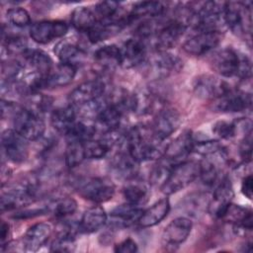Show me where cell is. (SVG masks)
<instances>
[{
	"label": "cell",
	"mask_w": 253,
	"mask_h": 253,
	"mask_svg": "<svg viewBox=\"0 0 253 253\" xmlns=\"http://www.w3.org/2000/svg\"><path fill=\"white\" fill-rule=\"evenodd\" d=\"M146 74L150 79H165L179 71L182 66L181 59L167 50H156L146 58Z\"/></svg>",
	"instance_id": "7"
},
{
	"label": "cell",
	"mask_w": 253,
	"mask_h": 253,
	"mask_svg": "<svg viewBox=\"0 0 253 253\" xmlns=\"http://www.w3.org/2000/svg\"><path fill=\"white\" fill-rule=\"evenodd\" d=\"M231 90L229 84L212 74L199 75L193 83L195 95L206 101L214 102Z\"/></svg>",
	"instance_id": "8"
},
{
	"label": "cell",
	"mask_w": 253,
	"mask_h": 253,
	"mask_svg": "<svg viewBox=\"0 0 253 253\" xmlns=\"http://www.w3.org/2000/svg\"><path fill=\"white\" fill-rule=\"evenodd\" d=\"M212 132L221 139H231L237 136L236 122L218 121L212 126Z\"/></svg>",
	"instance_id": "42"
},
{
	"label": "cell",
	"mask_w": 253,
	"mask_h": 253,
	"mask_svg": "<svg viewBox=\"0 0 253 253\" xmlns=\"http://www.w3.org/2000/svg\"><path fill=\"white\" fill-rule=\"evenodd\" d=\"M104 92V81L100 79L88 80L81 83L75 89H73L68 96V100L70 105H72L75 108H80L93 101L100 99L103 96Z\"/></svg>",
	"instance_id": "15"
},
{
	"label": "cell",
	"mask_w": 253,
	"mask_h": 253,
	"mask_svg": "<svg viewBox=\"0 0 253 253\" xmlns=\"http://www.w3.org/2000/svg\"><path fill=\"white\" fill-rule=\"evenodd\" d=\"M76 116L77 112L75 111V107L72 105L60 107L52 111L50 116V124L57 132L65 135L75 124Z\"/></svg>",
	"instance_id": "29"
},
{
	"label": "cell",
	"mask_w": 253,
	"mask_h": 253,
	"mask_svg": "<svg viewBox=\"0 0 253 253\" xmlns=\"http://www.w3.org/2000/svg\"><path fill=\"white\" fill-rule=\"evenodd\" d=\"M94 60L102 70H114L116 66H121L120 47L115 44H106L101 46L94 53Z\"/></svg>",
	"instance_id": "30"
},
{
	"label": "cell",
	"mask_w": 253,
	"mask_h": 253,
	"mask_svg": "<svg viewBox=\"0 0 253 253\" xmlns=\"http://www.w3.org/2000/svg\"><path fill=\"white\" fill-rule=\"evenodd\" d=\"M234 192L230 180L227 177H223L216 185L211 198L209 200L208 211L209 213L217 219H220L226 209L232 203Z\"/></svg>",
	"instance_id": "12"
},
{
	"label": "cell",
	"mask_w": 253,
	"mask_h": 253,
	"mask_svg": "<svg viewBox=\"0 0 253 253\" xmlns=\"http://www.w3.org/2000/svg\"><path fill=\"white\" fill-rule=\"evenodd\" d=\"M167 143L144 126H133L126 131V149L139 163L163 158Z\"/></svg>",
	"instance_id": "1"
},
{
	"label": "cell",
	"mask_w": 253,
	"mask_h": 253,
	"mask_svg": "<svg viewBox=\"0 0 253 253\" xmlns=\"http://www.w3.org/2000/svg\"><path fill=\"white\" fill-rule=\"evenodd\" d=\"M20 109H21V107L16 105L14 102L5 101L4 99H2V101H1L2 119H5L6 117H14Z\"/></svg>",
	"instance_id": "45"
},
{
	"label": "cell",
	"mask_w": 253,
	"mask_h": 253,
	"mask_svg": "<svg viewBox=\"0 0 253 253\" xmlns=\"http://www.w3.org/2000/svg\"><path fill=\"white\" fill-rule=\"evenodd\" d=\"M180 125L181 116L177 110L162 108L156 113L150 129L156 137L166 140L179 128Z\"/></svg>",
	"instance_id": "14"
},
{
	"label": "cell",
	"mask_w": 253,
	"mask_h": 253,
	"mask_svg": "<svg viewBox=\"0 0 253 253\" xmlns=\"http://www.w3.org/2000/svg\"><path fill=\"white\" fill-rule=\"evenodd\" d=\"M14 129L27 140L40 139L45 130V124L42 115L26 108L21 107L13 117Z\"/></svg>",
	"instance_id": "6"
},
{
	"label": "cell",
	"mask_w": 253,
	"mask_h": 253,
	"mask_svg": "<svg viewBox=\"0 0 253 253\" xmlns=\"http://www.w3.org/2000/svg\"><path fill=\"white\" fill-rule=\"evenodd\" d=\"M142 211H143L137 206H133L128 203L118 206L111 212L112 225L116 228L129 226L130 224L138 221Z\"/></svg>",
	"instance_id": "24"
},
{
	"label": "cell",
	"mask_w": 253,
	"mask_h": 253,
	"mask_svg": "<svg viewBox=\"0 0 253 253\" xmlns=\"http://www.w3.org/2000/svg\"><path fill=\"white\" fill-rule=\"evenodd\" d=\"M193 222L190 218L180 216L170 221L161 234V243L165 250H176L191 233Z\"/></svg>",
	"instance_id": "9"
},
{
	"label": "cell",
	"mask_w": 253,
	"mask_h": 253,
	"mask_svg": "<svg viewBox=\"0 0 253 253\" xmlns=\"http://www.w3.org/2000/svg\"><path fill=\"white\" fill-rule=\"evenodd\" d=\"M97 131L95 124H90L89 121H76L75 124L65 134L67 141L85 142L92 139Z\"/></svg>",
	"instance_id": "34"
},
{
	"label": "cell",
	"mask_w": 253,
	"mask_h": 253,
	"mask_svg": "<svg viewBox=\"0 0 253 253\" xmlns=\"http://www.w3.org/2000/svg\"><path fill=\"white\" fill-rule=\"evenodd\" d=\"M137 162L126 149L120 150L111 159L110 170L113 176L124 181H130L136 178L138 173Z\"/></svg>",
	"instance_id": "18"
},
{
	"label": "cell",
	"mask_w": 253,
	"mask_h": 253,
	"mask_svg": "<svg viewBox=\"0 0 253 253\" xmlns=\"http://www.w3.org/2000/svg\"><path fill=\"white\" fill-rule=\"evenodd\" d=\"M241 193L248 199L252 200V193H253V179L251 174H248L242 179L241 183Z\"/></svg>",
	"instance_id": "46"
},
{
	"label": "cell",
	"mask_w": 253,
	"mask_h": 253,
	"mask_svg": "<svg viewBox=\"0 0 253 253\" xmlns=\"http://www.w3.org/2000/svg\"><path fill=\"white\" fill-rule=\"evenodd\" d=\"M223 24L235 35L251 33V2H224Z\"/></svg>",
	"instance_id": "3"
},
{
	"label": "cell",
	"mask_w": 253,
	"mask_h": 253,
	"mask_svg": "<svg viewBox=\"0 0 253 253\" xmlns=\"http://www.w3.org/2000/svg\"><path fill=\"white\" fill-rule=\"evenodd\" d=\"M49 211H51L57 218L64 219L77 211V202L70 197L60 198L49 206Z\"/></svg>",
	"instance_id": "39"
},
{
	"label": "cell",
	"mask_w": 253,
	"mask_h": 253,
	"mask_svg": "<svg viewBox=\"0 0 253 253\" xmlns=\"http://www.w3.org/2000/svg\"><path fill=\"white\" fill-rule=\"evenodd\" d=\"M54 52L61 63L70 64L75 67L82 63L86 56V52L79 45L68 41L58 42L54 48Z\"/></svg>",
	"instance_id": "28"
},
{
	"label": "cell",
	"mask_w": 253,
	"mask_h": 253,
	"mask_svg": "<svg viewBox=\"0 0 253 253\" xmlns=\"http://www.w3.org/2000/svg\"><path fill=\"white\" fill-rule=\"evenodd\" d=\"M1 141L3 151L10 161L22 163L28 158V140L14 128L5 129L1 134Z\"/></svg>",
	"instance_id": "10"
},
{
	"label": "cell",
	"mask_w": 253,
	"mask_h": 253,
	"mask_svg": "<svg viewBox=\"0 0 253 253\" xmlns=\"http://www.w3.org/2000/svg\"><path fill=\"white\" fill-rule=\"evenodd\" d=\"M107 213L101 206H94L84 211L79 221L80 231L93 233L101 229L107 222Z\"/></svg>",
	"instance_id": "25"
},
{
	"label": "cell",
	"mask_w": 253,
	"mask_h": 253,
	"mask_svg": "<svg viewBox=\"0 0 253 253\" xmlns=\"http://www.w3.org/2000/svg\"><path fill=\"white\" fill-rule=\"evenodd\" d=\"M96 23L97 18L94 11L87 7H77L71 13V24L79 32L88 33Z\"/></svg>",
	"instance_id": "33"
},
{
	"label": "cell",
	"mask_w": 253,
	"mask_h": 253,
	"mask_svg": "<svg viewBox=\"0 0 253 253\" xmlns=\"http://www.w3.org/2000/svg\"><path fill=\"white\" fill-rule=\"evenodd\" d=\"M146 40L134 37L126 41L121 50V66L132 68L143 63L147 58Z\"/></svg>",
	"instance_id": "16"
},
{
	"label": "cell",
	"mask_w": 253,
	"mask_h": 253,
	"mask_svg": "<svg viewBox=\"0 0 253 253\" xmlns=\"http://www.w3.org/2000/svg\"><path fill=\"white\" fill-rule=\"evenodd\" d=\"M83 145L86 159L104 158L113 148L111 141L104 136L100 139H89L83 142Z\"/></svg>",
	"instance_id": "35"
},
{
	"label": "cell",
	"mask_w": 253,
	"mask_h": 253,
	"mask_svg": "<svg viewBox=\"0 0 253 253\" xmlns=\"http://www.w3.org/2000/svg\"><path fill=\"white\" fill-rule=\"evenodd\" d=\"M170 211V203L167 198L161 199L149 209L142 211L137 223L141 227H151L162 221Z\"/></svg>",
	"instance_id": "27"
},
{
	"label": "cell",
	"mask_w": 253,
	"mask_h": 253,
	"mask_svg": "<svg viewBox=\"0 0 253 253\" xmlns=\"http://www.w3.org/2000/svg\"><path fill=\"white\" fill-rule=\"evenodd\" d=\"M0 239H1V245H4L7 241V237L9 236V231L10 227L9 224L5 221L1 222V227H0ZM8 242V241H7Z\"/></svg>",
	"instance_id": "47"
},
{
	"label": "cell",
	"mask_w": 253,
	"mask_h": 253,
	"mask_svg": "<svg viewBox=\"0 0 253 253\" xmlns=\"http://www.w3.org/2000/svg\"><path fill=\"white\" fill-rule=\"evenodd\" d=\"M239 155L244 163L251 162L252 158V137L251 133L241 138L239 144Z\"/></svg>",
	"instance_id": "43"
},
{
	"label": "cell",
	"mask_w": 253,
	"mask_h": 253,
	"mask_svg": "<svg viewBox=\"0 0 253 253\" xmlns=\"http://www.w3.org/2000/svg\"><path fill=\"white\" fill-rule=\"evenodd\" d=\"M167 10V3L161 1H142L134 4L128 14V22L137 19H152L160 17Z\"/></svg>",
	"instance_id": "26"
},
{
	"label": "cell",
	"mask_w": 253,
	"mask_h": 253,
	"mask_svg": "<svg viewBox=\"0 0 253 253\" xmlns=\"http://www.w3.org/2000/svg\"><path fill=\"white\" fill-rule=\"evenodd\" d=\"M200 162L195 160H184L173 165L167 181L161 188L162 192L171 195L185 189L200 176Z\"/></svg>",
	"instance_id": "4"
},
{
	"label": "cell",
	"mask_w": 253,
	"mask_h": 253,
	"mask_svg": "<svg viewBox=\"0 0 253 253\" xmlns=\"http://www.w3.org/2000/svg\"><path fill=\"white\" fill-rule=\"evenodd\" d=\"M174 164L169 162L168 160L161 158L159 159V162L152 168L150 175H149V183L152 186L159 187L160 189L167 181L171 169Z\"/></svg>",
	"instance_id": "36"
},
{
	"label": "cell",
	"mask_w": 253,
	"mask_h": 253,
	"mask_svg": "<svg viewBox=\"0 0 253 253\" xmlns=\"http://www.w3.org/2000/svg\"><path fill=\"white\" fill-rule=\"evenodd\" d=\"M68 26L63 21L45 20L33 24L30 28L32 40L38 43H48L66 35Z\"/></svg>",
	"instance_id": "13"
},
{
	"label": "cell",
	"mask_w": 253,
	"mask_h": 253,
	"mask_svg": "<svg viewBox=\"0 0 253 253\" xmlns=\"http://www.w3.org/2000/svg\"><path fill=\"white\" fill-rule=\"evenodd\" d=\"M120 9V4L116 1H102L96 4L94 13L99 21L114 20V17Z\"/></svg>",
	"instance_id": "40"
},
{
	"label": "cell",
	"mask_w": 253,
	"mask_h": 253,
	"mask_svg": "<svg viewBox=\"0 0 253 253\" xmlns=\"http://www.w3.org/2000/svg\"><path fill=\"white\" fill-rule=\"evenodd\" d=\"M9 23L17 28H25L31 24V17L28 11L21 7L11 8L6 13Z\"/></svg>",
	"instance_id": "41"
},
{
	"label": "cell",
	"mask_w": 253,
	"mask_h": 253,
	"mask_svg": "<svg viewBox=\"0 0 253 253\" xmlns=\"http://www.w3.org/2000/svg\"><path fill=\"white\" fill-rule=\"evenodd\" d=\"M137 250L138 248L136 242L130 237L118 243L114 248V251L117 253H134Z\"/></svg>",
	"instance_id": "44"
},
{
	"label": "cell",
	"mask_w": 253,
	"mask_h": 253,
	"mask_svg": "<svg viewBox=\"0 0 253 253\" xmlns=\"http://www.w3.org/2000/svg\"><path fill=\"white\" fill-rule=\"evenodd\" d=\"M23 56L26 62V64H24V67H28V71H32L42 76L47 77V75L53 68V62L51 58L43 50L29 48L23 54Z\"/></svg>",
	"instance_id": "22"
},
{
	"label": "cell",
	"mask_w": 253,
	"mask_h": 253,
	"mask_svg": "<svg viewBox=\"0 0 253 253\" xmlns=\"http://www.w3.org/2000/svg\"><path fill=\"white\" fill-rule=\"evenodd\" d=\"M187 25L181 20H172L164 24L154 35V46L156 50L172 48L182 38Z\"/></svg>",
	"instance_id": "17"
},
{
	"label": "cell",
	"mask_w": 253,
	"mask_h": 253,
	"mask_svg": "<svg viewBox=\"0 0 253 253\" xmlns=\"http://www.w3.org/2000/svg\"><path fill=\"white\" fill-rule=\"evenodd\" d=\"M75 249V233L63 229L52 240L50 244V251L52 252H72Z\"/></svg>",
	"instance_id": "38"
},
{
	"label": "cell",
	"mask_w": 253,
	"mask_h": 253,
	"mask_svg": "<svg viewBox=\"0 0 253 253\" xmlns=\"http://www.w3.org/2000/svg\"><path fill=\"white\" fill-rule=\"evenodd\" d=\"M212 69L222 77H239L246 80L251 76V61L243 53L232 47H223L212 55L211 59Z\"/></svg>",
	"instance_id": "2"
},
{
	"label": "cell",
	"mask_w": 253,
	"mask_h": 253,
	"mask_svg": "<svg viewBox=\"0 0 253 253\" xmlns=\"http://www.w3.org/2000/svg\"><path fill=\"white\" fill-rule=\"evenodd\" d=\"M76 190L84 199L101 204L110 201L115 194V185L108 178L92 177L76 182Z\"/></svg>",
	"instance_id": "5"
},
{
	"label": "cell",
	"mask_w": 253,
	"mask_h": 253,
	"mask_svg": "<svg viewBox=\"0 0 253 253\" xmlns=\"http://www.w3.org/2000/svg\"><path fill=\"white\" fill-rule=\"evenodd\" d=\"M77 67L66 64L59 63L53 66L52 70L46 77V87H62L68 85L76 75Z\"/></svg>",
	"instance_id": "32"
},
{
	"label": "cell",
	"mask_w": 253,
	"mask_h": 253,
	"mask_svg": "<svg viewBox=\"0 0 253 253\" xmlns=\"http://www.w3.org/2000/svg\"><path fill=\"white\" fill-rule=\"evenodd\" d=\"M52 227L47 222H38L28 228L21 240V247L24 251H38L49 238Z\"/></svg>",
	"instance_id": "21"
},
{
	"label": "cell",
	"mask_w": 253,
	"mask_h": 253,
	"mask_svg": "<svg viewBox=\"0 0 253 253\" xmlns=\"http://www.w3.org/2000/svg\"><path fill=\"white\" fill-rule=\"evenodd\" d=\"M221 38L220 31H198L197 34L184 42L183 49L191 55H203L215 48L219 44Z\"/></svg>",
	"instance_id": "11"
},
{
	"label": "cell",
	"mask_w": 253,
	"mask_h": 253,
	"mask_svg": "<svg viewBox=\"0 0 253 253\" xmlns=\"http://www.w3.org/2000/svg\"><path fill=\"white\" fill-rule=\"evenodd\" d=\"M193 145L194 135L190 130H184L171 142L167 143L163 158L174 165L187 160L188 155L193 152Z\"/></svg>",
	"instance_id": "19"
},
{
	"label": "cell",
	"mask_w": 253,
	"mask_h": 253,
	"mask_svg": "<svg viewBox=\"0 0 253 253\" xmlns=\"http://www.w3.org/2000/svg\"><path fill=\"white\" fill-rule=\"evenodd\" d=\"M123 195L126 203L138 207L148 201L150 193L149 188L145 183L133 179L128 181L124 187Z\"/></svg>",
	"instance_id": "31"
},
{
	"label": "cell",
	"mask_w": 253,
	"mask_h": 253,
	"mask_svg": "<svg viewBox=\"0 0 253 253\" xmlns=\"http://www.w3.org/2000/svg\"><path fill=\"white\" fill-rule=\"evenodd\" d=\"M214 103V109L222 113H240L251 108V95L243 91L230 90L225 95L217 99Z\"/></svg>",
	"instance_id": "20"
},
{
	"label": "cell",
	"mask_w": 253,
	"mask_h": 253,
	"mask_svg": "<svg viewBox=\"0 0 253 253\" xmlns=\"http://www.w3.org/2000/svg\"><path fill=\"white\" fill-rule=\"evenodd\" d=\"M64 159L68 168H74L81 164L86 159L83 142L69 141L65 148Z\"/></svg>",
	"instance_id": "37"
},
{
	"label": "cell",
	"mask_w": 253,
	"mask_h": 253,
	"mask_svg": "<svg viewBox=\"0 0 253 253\" xmlns=\"http://www.w3.org/2000/svg\"><path fill=\"white\" fill-rule=\"evenodd\" d=\"M220 219L231 223L238 232H245V230L252 229L251 210L239 205H233L231 203Z\"/></svg>",
	"instance_id": "23"
}]
</instances>
